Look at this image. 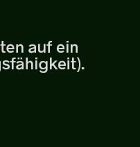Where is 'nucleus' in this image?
Returning <instances> with one entry per match:
<instances>
[{
  "label": "nucleus",
  "instance_id": "obj_7",
  "mask_svg": "<svg viewBox=\"0 0 140 147\" xmlns=\"http://www.w3.org/2000/svg\"><path fill=\"white\" fill-rule=\"evenodd\" d=\"M14 49V47H13V45H8V46L7 47V51H8V52H9V51H10V49Z\"/></svg>",
  "mask_w": 140,
  "mask_h": 147
},
{
  "label": "nucleus",
  "instance_id": "obj_16",
  "mask_svg": "<svg viewBox=\"0 0 140 147\" xmlns=\"http://www.w3.org/2000/svg\"><path fill=\"white\" fill-rule=\"evenodd\" d=\"M69 63H70L69 59H68V61H67V69H69Z\"/></svg>",
  "mask_w": 140,
  "mask_h": 147
},
{
  "label": "nucleus",
  "instance_id": "obj_11",
  "mask_svg": "<svg viewBox=\"0 0 140 147\" xmlns=\"http://www.w3.org/2000/svg\"><path fill=\"white\" fill-rule=\"evenodd\" d=\"M3 65H4V66H6V69H9L10 68V65L8 64H6V63H5V62H3Z\"/></svg>",
  "mask_w": 140,
  "mask_h": 147
},
{
  "label": "nucleus",
  "instance_id": "obj_18",
  "mask_svg": "<svg viewBox=\"0 0 140 147\" xmlns=\"http://www.w3.org/2000/svg\"><path fill=\"white\" fill-rule=\"evenodd\" d=\"M18 47H19V45H17V46H16V52L17 53L18 52Z\"/></svg>",
  "mask_w": 140,
  "mask_h": 147
},
{
  "label": "nucleus",
  "instance_id": "obj_10",
  "mask_svg": "<svg viewBox=\"0 0 140 147\" xmlns=\"http://www.w3.org/2000/svg\"><path fill=\"white\" fill-rule=\"evenodd\" d=\"M51 41H50L49 43H48L47 45V47H48V52L50 53V47H51Z\"/></svg>",
  "mask_w": 140,
  "mask_h": 147
},
{
  "label": "nucleus",
  "instance_id": "obj_12",
  "mask_svg": "<svg viewBox=\"0 0 140 147\" xmlns=\"http://www.w3.org/2000/svg\"><path fill=\"white\" fill-rule=\"evenodd\" d=\"M20 47H21V49H22V53H24V47H23L22 45H19Z\"/></svg>",
  "mask_w": 140,
  "mask_h": 147
},
{
  "label": "nucleus",
  "instance_id": "obj_6",
  "mask_svg": "<svg viewBox=\"0 0 140 147\" xmlns=\"http://www.w3.org/2000/svg\"><path fill=\"white\" fill-rule=\"evenodd\" d=\"M32 61H28V58H26V69H28V67H29V63H32Z\"/></svg>",
  "mask_w": 140,
  "mask_h": 147
},
{
  "label": "nucleus",
  "instance_id": "obj_8",
  "mask_svg": "<svg viewBox=\"0 0 140 147\" xmlns=\"http://www.w3.org/2000/svg\"><path fill=\"white\" fill-rule=\"evenodd\" d=\"M15 59L16 58H13V60L11 61V63H12V69H14V63H15Z\"/></svg>",
  "mask_w": 140,
  "mask_h": 147
},
{
  "label": "nucleus",
  "instance_id": "obj_9",
  "mask_svg": "<svg viewBox=\"0 0 140 147\" xmlns=\"http://www.w3.org/2000/svg\"><path fill=\"white\" fill-rule=\"evenodd\" d=\"M77 60H78V69L77 70V71L78 72V71H80V69H81V61H80L79 58H77Z\"/></svg>",
  "mask_w": 140,
  "mask_h": 147
},
{
  "label": "nucleus",
  "instance_id": "obj_1",
  "mask_svg": "<svg viewBox=\"0 0 140 147\" xmlns=\"http://www.w3.org/2000/svg\"><path fill=\"white\" fill-rule=\"evenodd\" d=\"M57 63V61H55L54 62H53L52 63V58H50V67H49L50 69H52V67H54L55 69H58L57 67H56V65H55V63Z\"/></svg>",
  "mask_w": 140,
  "mask_h": 147
},
{
  "label": "nucleus",
  "instance_id": "obj_20",
  "mask_svg": "<svg viewBox=\"0 0 140 147\" xmlns=\"http://www.w3.org/2000/svg\"><path fill=\"white\" fill-rule=\"evenodd\" d=\"M0 71H1V61H0Z\"/></svg>",
  "mask_w": 140,
  "mask_h": 147
},
{
  "label": "nucleus",
  "instance_id": "obj_4",
  "mask_svg": "<svg viewBox=\"0 0 140 147\" xmlns=\"http://www.w3.org/2000/svg\"><path fill=\"white\" fill-rule=\"evenodd\" d=\"M16 68L18 69H24V63H23V62H22L21 64L17 65Z\"/></svg>",
  "mask_w": 140,
  "mask_h": 147
},
{
  "label": "nucleus",
  "instance_id": "obj_17",
  "mask_svg": "<svg viewBox=\"0 0 140 147\" xmlns=\"http://www.w3.org/2000/svg\"><path fill=\"white\" fill-rule=\"evenodd\" d=\"M68 51H69V45L67 44V52L68 53Z\"/></svg>",
  "mask_w": 140,
  "mask_h": 147
},
{
  "label": "nucleus",
  "instance_id": "obj_19",
  "mask_svg": "<svg viewBox=\"0 0 140 147\" xmlns=\"http://www.w3.org/2000/svg\"><path fill=\"white\" fill-rule=\"evenodd\" d=\"M76 53H78V46H77V45H76Z\"/></svg>",
  "mask_w": 140,
  "mask_h": 147
},
{
  "label": "nucleus",
  "instance_id": "obj_5",
  "mask_svg": "<svg viewBox=\"0 0 140 147\" xmlns=\"http://www.w3.org/2000/svg\"><path fill=\"white\" fill-rule=\"evenodd\" d=\"M66 66V63L65 61H61L59 62V63H58V67H59V68L61 67H65Z\"/></svg>",
  "mask_w": 140,
  "mask_h": 147
},
{
  "label": "nucleus",
  "instance_id": "obj_13",
  "mask_svg": "<svg viewBox=\"0 0 140 147\" xmlns=\"http://www.w3.org/2000/svg\"><path fill=\"white\" fill-rule=\"evenodd\" d=\"M36 69H38V58H36Z\"/></svg>",
  "mask_w": 140,
  "mask_h": 147
},
{
  "label": "nucleus",
  "instance_id": "obj_14",
  "mask_svg": "<svg viewBox=\"0 0 140 147\" xmlns=\"http://www.w3.org/2000/svg\"><path fill=\"white\" fill-rule=\"evenodd\" d=\"M43 53H45L46 52V45H44V48H43Z\"/></svg>",
  "mask_w": 140,
  "mask_h": 147
},
{
  "label": "nucleus",
  "instance_id": "obj_3",
  "mask_svg": "<svg viewBox=\"0 0 140 147\" xmlns=\"http://www.w3.org/2000/svg\"><path fill=\"white\" fill-rule=\"evenodd\" d=\"M29 47H33V48H31V49H29V53H36V47L35 45H30Z\"/></svg>",
  "mask_w": 140,
  "mask_h": 147
},
{
  "label": "nucleus",
  "instance_id": "obj_2",
  "mask_svg": "<svg viewBox=\"0 0 140 147\" xmlns=\"http://www.w3.org/2000/svg\"><path fill=\"white\" fill-rule=\"evenodd\" d=\"M48 65V62L47 61H41L40 63V67L41 68V69H45L46 68V66Z\"/></svg>",
  "mask_w": 140,
  "mask_h": 147
},
{
  "label": "nucleus",
  "instance_id": "obj_15",
  "mask_svg": "<svg viewBox=\"0 0 140 147\" xmlns=\"http://www.w3.org/2000/svg\"><path fill=\"white\" fill-rule=\"evenodd\" d=\"M73 47H75V45H71V53L73 52Z\"/></svg>",
  "mask_w": 140,
  "mask_h": 147
}]
</instances>
